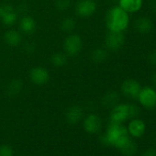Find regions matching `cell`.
Here are the masks:
<instances>
[{
	"label": "cell",
	"mask_w": 156,
	"mask_h": 156,
	"mask_svg": "<svg viewBox=\"0 0 156 156\" xmlns=\"http://www.w3.org/2000/svg\"><path fill=\"white\" fill-rule=\"evenodd\" d=\"M140 85L139 84V82L135 79H132V78H129V79H126L122 85H121V92L122 94L129 98H132L135 99L138 98V95L140 91Z\"/></svg>",
	"instance_id": "obj_9"
},
{
	"label": "cell",
	"mask_w": 156,
	"mask_h": 156,
	"mask_svg": "<svg viewBox=\"0 0 156 156\" xmlns=\"http://www.w3.org/2000/svg\"><path fill=\"white\" fill-rule=\"evenodd\" d=\"M119 150H120V152L125 156H133L137 152L138 147L135 144V142L129 139L121 148H119Z\"/></svg>",
	"instance_id": "obj_20"
},
{
	"label": "cell",
	"mask_w": 156,
	"mask_h": 156,
	"mask_svg": "<svg viewBox=\"0 0 156 156\" xmlns=\"http://www.w3.org/2000/svg\"><path fill=\"white\" fill-rule=\"evenodd\" d=\"M148 61L151 64V65H154L156 66V50L151 51L149 53V56H148Z\"/></svg>",
	"instance_id": "obj_27"
},
{
	"label": "cell",
	"mask_w": 156,
	"mask_h": 156,
	"mask_svg": "<svg viewBox=\"0 0 156 156\" xmlns=\"http://www.w3.org/2000/svg\"><path fill=\"white\" fill-rule=\"evenodd\" d=\"M83 49V40L78 34H70L63 41V51L68 56H76Z\"/></svg>",
	"instance_id": "obj_4"
},
{
	"label": "cell",
	"mask_w": 156,
	"mask_h": 156,
	"mask_svg": "<svg viewBox=\"0 0 156 156\" xmlns=\"http://www.w3.org/2000/svg\"><path fill=\"white\" fill-rule=\"evenodd\" d=\"M108 56V53L106 50L98 48V49H95L94 51H92L90 59L92 62H94L96 63H100V62H105L107 60Z\"/></svg>",
	"instance_id": "obj_18"
},
{
	"label": "cell",
	"mask_w": 156,
	"mask_h": 156,
	"mask_svg": "<svg viewBox=\"0 0 156 156\" xmlns=\"http://www.w3.org/2000/svg\"><path fill=\"white\" fill-rule=\"evenodd\" d=\"M70 6H71V0H56L55 1L56 9L61 11L68 9Z\"/></svg>",
	"instance_id": "obj_24"
},
{
	"label": "cell",
	"mask_w": 156,
	"mask_h": 156,
	"mask_svg": "<svg viewBox=\"0 0 156 156\" xmlns=\"http://www.w3.org/2000/svg\"><path fill=\"white\" fill-rule=\"evenodd\" d=\"M134 27L136 30L140 34H148L152 30L153 22L147 17H140L135 20Z\"/></svg>",
	"instance_id": "obj_13"
},
{
	"label": "cell",
	"mask_w": 156,
	"mask_h": 156,
	"mask_svg": "<svg viewBox=\"0 0 156 156\" xmlns=\"http://www.w3.org/2000/svg\"><path fill=\"white\" fill-rule=\"evenodd\" d=\"M100 140L106 145H112L119 149L129 140V134L127 128L121 123L110 121L107 132L101 136Z\"/></svg>",
	"instance_id": "obj_1"
},
{
	"label": "cell",
	"mask_w": 156,
	"mask_h": 156,
	"mask_svg": "<svg viewBox=\"0 0 156 156\" xmlns=\"http://www.w3.org/2000/svg\"><path fill=\"white\" fill-rule=\"evenodd\" d=\"M125 42V35L123 32L108 31L105 38V45L110 51L120 49Z\"/></svg>",
	"instance_id": "obj_8"
},
{
	"label": "cell",
	"mask_w": 156,
	"mask_h": 156,
	"mask_svg": "<svg viewBox=\"0 0 156 156\" xmlns=\"http://www.w3.org/2000/svg\"><path fill=\"white\" fill-rule=\"evenodd\" d=\"M97 3L94 0H79L75 6V13L81 18H89L97 11Z\"/></svg>",
	"instance_id": "obj_7"
},
{
	"label": "cell",
	"mask_w": 156,
	"mask_h": 156,
	"mask_svg": "<svg viewBox=\"0 0 156 156\" xmlns=\"http://www.w3.org/2000/svg\"><path fill=\"white\" fill-rule=\"evenodd\" d=\"M30 80L36 86H44L50 80L49 71L42 66H34L29 73Z\"/></svg>",
	"instance_id": "obj_6"
},
{
	"label": "cell",
	"mask_w": 156,
	"mask_h": 156,
	"mask_svg": "<svg viewBox=\"0 0 156 156\" xmlns=\"http://www.w3.org/2000/svg\"><path fill=\"white\" fill-rule=\"evenodd\" d=\"M0 20H1V22L5 26H9H9H13L17 22V20H18V14H17V12L15 10V11H13V12L4 16L3 18H1V19H0Z\"/></svg>",
	"instance_id": "obj_23"
},
{
	"label": "cell",
	"mask_w": 156,
	"mask_h": 156,
	"mask_svg": "<svg viewBox=\"0 0 156 156\" xmlns=\"http://www.w3.org/2000/svg\"><path fill=\"white\" fill-rule=\"evenodd\" d=\"M37 29V23L35 20L30 16H24L20 21V30L24 34H32Z\"/></svg>",
	"instance_id": "obj_14"
},
{
	"label": "cell",
	"mask_w": 156,
	"mask_h": 156,
	"mask_svg": "<svg viewBox=\"0 0 156 156\" xmlns=\"http://www.w3.org/2000/svg\"><path fill=\"white\" fill-rule=\"evenodd\" d=\"M140 113V108L132 104H117L110 112V121L122 123L128 119H135Z\"/></svg>",
	"instance_id": "obj_3"
},
{
	"label": "cell",
	"mask_w": 156,
	"mask_h": 156,
	"mask_svg": "<svg viewBox=\"0 0 156 156\" xmlns=\"http://www.w3.org/2000/svg\"><path fill=\"white\" fill-rule=\"evenodd\" d=\"M83 118V110L79 106H72L65 113V119L70 124H77Z\"/></svg>",
	"instance_id": "obj_16"
},
{
	"label": "cell",
	"mask_w": 156,
	"mask_h": 156,
	"mask_svg": "<svg viewBox=\"0 0 156 156\" xmlns=\"http://www.w3.org/2000/svg\"><path fill=\"white\" fill-rule=\"evenodd\" d=\"M137 98L140 104L147 109L156 108V89L151 87H141Z\"/></svg>",
	"instance_id": "obj_5"
},
{
	"label": "cell",
	"mask_w": 156,
	"mask_h": 156,
	"mask_svg": "<svg viewBox=\"0 0 156 156\" xmlns=\"http://www.w3.org/2000/svg\"><path fill=\"white\" fill-rule=\"evenodd\" d=\"M101 119L97 114H89L84 120V129L87 132L90 134L98 132L101 129Z\"/></svg>",
	"instance_id": "obj_10"
},
{
	"label": "cell",
	"mask_w": 156,
	"mask_h": 156,
	"mask_svg": "<svg viewBox=\"0 0 156 156\" xmlns=\"http://www.w3.org/2000/svg\"><path fill=\"white\" fill-rule=\"evenodd\" d=\"M151 81H152V84H153V86H154V87L156 89V72L153 73V74L151 76Z\"/></svg>",
	"instance_id": "obj_29"
},
{
	"label": "cell",
	"mask_w": 156,
	"mask_h": 156,
	"mask_svg": "<svg viewBox=\"0 0 156 156\" xmlns=\"http://www.w3.org/2000/svg\"><path fill=\"white\" fill-rule=\"evenodd\" d=\"M15 11V9L9 5V4H2L0 6V19L3 18L4 16Z\"/></svg>",
	"instance_id": "obj_25"
},
{
	"label": "cell",
	"mask_w": 156,
	"mask_h": 156,
	"mask_svg": "<svg viewBox=\"0 0 156 156\" xmlns=\"http://www.w3.org/2000/svg\"><path fill=\"white\" fill-rule=\"evenodd\" d=\"M105 22L108 31L123 32L129 27V16L120 7L114 6L108 10Z\"/></svg>",
	"instance_id": "obj_2"
},
{
	"label": "cell",
	"mask_w": 156,
	"mask_h": 156,
	"mask_svg": "<svg viewBox=\"0 0 156 156\" xmlns=\"http://www.w3.org/2000/svg\"><path fill=\"white\" fill-rule=\"evenodd\" d=\"M128 132L132 137H141L145 131V123L140 119H132L128 125Z\"/></svg>",
	"instance_id": "obj_11"
},
{
	"label": "cell",
	"mask_w": 156,
	"mask_h": 156,
	"mask_svg": "<svg viewBox=\"0 0 156 156\" xmlns=\"http://www.w3.org/2000/svg\"><path fill=\"white\" fill-rule=\"evenodd\" d=\"M22 87H23V83L21 80L13 79L7 86V88H6L7 95L9 97H15L20 94V92L22 90Z\"/></svg>",
	"instance_id": "obj_17"
},
{
	"label": "cell",
	"mask_w": 156,
	"mask_h": 156,
	"mask_svg": "<svg viewBox=\"0 0 156 156\" xmlns=\"http://www.w3.org/2000/svg\"><path fill=\"white\" fill-rule=\"evenodd\" d=\"M142 0H119V7L127 13H136L142 8Z\"/></svg>",
	"instance_id": "obj_12"
},
{
	"label": "cell",
	"mask_w": 156,
	"mask_h": 156,
	"mask_svg": "<svg viewBox=\"0 0 156 156\" xmlns=\"http://www.w3.org/2000/svg\"><path fill=\"white\" fill-rule=\"evenodd\" d=\"M4 41L10 47H18L22 42V36L19 30H9L4 34Z\"/></svg>",
	"instance_id": "obj_15"
},
{
	"label": "cell",
	"mask_w": 156,
	"mask_h": 156,
	"mask_svg": "<svg viewBox=\"0 0 156 156\" xmlns=\"http://www.w3.org/2000/svg\"><path fill=\"white\" fill-rule=\"evenodd\" d=\"M141 156H156V149L149 148L144 152H142Z\"/></svg>",
	"instance_id": "obj_28"
},
{
	"label": "cell",
	"mask_w": 156,
	"mask_h": 156,
	"mask_svg": "<svg viewBox=\"0 0 156 156\" xmlns=\"http://www.w3.org/2000/svg\"><path fill=\"white\" fill-rule=\"evenodd\" d=\"M75 28V21L72 18H65L61 22V29L64 32H71Z\"/></svg>",
	"instance_id": "obj_22"
},
{
	"label": "cell",
	"mask_w": 156,
	"mask_h": 156,
	"mask_svg": "<svg viewBox=\"0 0 156 156\" xmlns=\"http://www.w3.org/2000/svg\"><path fill=\"white\" fill-rule=\"evenodd\" d=\"M119 101V96L116 92H108L103 97L102 103L107 108H113L115 105H117Z\"/></svg>",
	"instance_id": "obj_21"
},
{
	"label": "cell",
	"mask_w": 156,
	"mask_h": 156,
	"mask_svg": "<svg viewBox=\"0 0 156 156\" xmlns=\"http://www.w3.org/2000/svg\"><path fill=\"white\" fill-rule=\"evenodd\" d=\"M0 156H14L13 149L7 144L0 146Z\"/></svg>",
	"instance_id": "obj_26"
},
{
	"label": "cell",
	"mask_w": 156,
	"mask_h": 156,
	"mask_svg": "<svg viewBox=\"0 0 156 156\" xmlns=\"http://www.w3.org/2000/svg\"><path fill=\"white\" fill-rule=\"evenodd\" d=\"M51 62L55 67H63L67 63V55L63 52H54L51 56Z\"/></svg>",
	"instance_id": "obj_19"
}]
</instances>
